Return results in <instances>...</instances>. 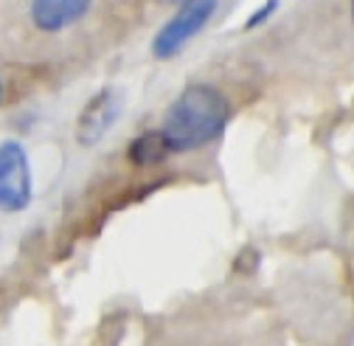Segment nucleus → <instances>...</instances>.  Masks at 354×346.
Here are the masks:
<instances>
[{"instance_id":"423d86ee","label":"nucleus","mask_w":354,"mask_h":346,"mask_svg":"<svg viewBox=\"0 0 354 346\" xmlns=\"http://www.w3.org/2000/svg\"><path fill=\"white\" fill-rule=\"evenodd\" d=\"M169 144L163 141L160 129H149V133H141L136 136L129 144H127V161L138 169H149V166H158L169 158Z\"/></svg>"},{"instance_id":"6e6552de","label":"nucleus","mask_w":354,"mask_h":346,"mask_svg":"<svg viewBox=\"0 0 354 346\" xmlns=\"http://www.w3.org/2000/svg\"><path fill=\"white\" fill-rule=\"evenodd\" d=\"M152 3H163V6H180L186 0H152Z\"/></svg>"},{"instance_id":"1a4fd4ad","label":"nucleus","mask_w":354,"mask_h":346,"mask_svg":"<svg viewBox=\"0 0 354 346\" xmlns=\"http://www.w3.org/2000/svg\"><path fill=\"white\" fill-rule=\"evenodd\" d=\"M0 102H3V82H0Z\"/></svg>"},{"instance_id":"f03ea898","label":"nucleus","mask_w":354,"mask_h":346,"mask_svg":"<svg viewBox=\"0 0 354 346\" xmlns=\"http://www.w3.org/2000/svg\"><path fill=\"white\" fill-rule=\"evenodd\" d=\"M219 9V0H186L177 6L174 17H169L152 37V57L155 60H174L189 42L211 23Z\"/></svg>"},{"instance_id":"0eeeda50","label":"nucleus","mask_w":354,"mask_h":346,"mask_svg":"<svg viewBox=\"0 0 354 346\" xmlns=\"http://www.w3.org/2000/svg\"><path fill=\"white\" fill-rule=\"evenodd\" d=\"M279 6H281V0H264V3L245 20V31H250V28H259V26H264L268 23L276 12H279Z\"/></svg>"},{"instance_id":"39448f33","label":"nucleus","mask_w":354,"mask_h":346,"mask_svg":"<svg viewBox=\"0 0 354 346\" xmlns=\"http://www.w3.org/2000/svg\"><path fill=\"white\" fill-rule=\"evenodd\" d=\"M93 0H31L28 3V17L37 31L42 34H59L91 12Z\"/></svg>"},{"instance_id":"7ed1b4c3","label":"nucleus","mask_w":354,"mask_h":346,"mask_svg":"<svg viewBox=\"0 0 354 346\" xmlns=\"http://www.w3.org/2000/svg\"><path fill=\"white\" fill-rule=\"evenodd\" d=\"M34 200V178L26 147L17 138L0 141V211L20 214Z\"/></svg>"},{"instance_id":"20e7f679","label":"nucleus","mask_w":354,"mask_h":346,"mask_svg":"<svg viewBox=\"0 0 354 346\" xmlns=\"http://www.w3.org/2000/svg\"><path fill=\"white\" fill-rule=\"evenodd\" d=\"M124 113V96L118 88L113 84H104L99 88L91 99L84 102L79 118H76V127H73V136H76V144L82 149H93L99 147L110 133L113 127L118 124Z\"/></svg>"},{"instance_id":"f257e3e1","label":"nucleus","mask_w":354,"mask_h":346,"mask_svg":"<svg viewBox=\"0 0 354 346\" xmlns=\"http://www.w3.org/2000/svg\"><path fill=\"white\" fill-rule=\"evenodd\" d=\"M231 121V102L228 96L208 82H192L171 99L163 113L160 136L169 144L171 155L197 152L216 138H223Z\"/></svg>"}]
</instances>
